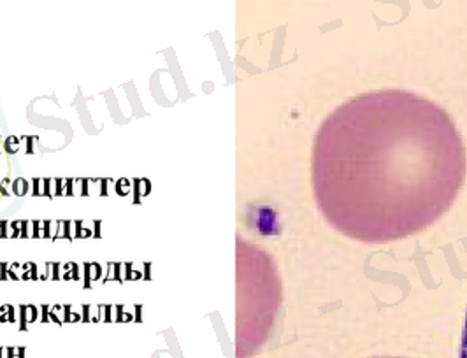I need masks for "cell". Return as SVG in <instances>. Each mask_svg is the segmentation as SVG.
I'll use <instances>...</instances> for the list:
<instances>
[{
  "instance_id": "7a4b0ae2",
  "label": "cell",
  "mask_w": 467,
  "mask_h": 358,
  "mask_svg": "<svg viewBox=\"0 0 467 358\" xmlns=\"http://www.w3.org/2000/svg\"><path fill=\"white\" fill-rule=\"evenodd\" d=\"M460 358H467V316H466V325H464V334H462V346H460Z\"/></svg>"
},
{
  "instance_id": "3957f363",
  "label": "cell",
  "mask_w": 467,
  "mask_h": 358,
  "mask_svg": "<svg viewBox=\"0 0 467 358\" xmlns=\"http://www.w3.org/2000/svg\"><path fill=\"white\" fill-rule=\"evenodd\" d=\"M376 358H396V356H376Z\"/></svg>"
},
{
  "instance_id": "6da1fadb",
  "label": "cell",
  "mask_w": 467,
  "mask_h": 358,
  "mask_svg": "<svg viewBox=\"0 0 467 358\" xmlns=\"http://www.w3.org/2000/svg\"><path fill=\"white\" fill-rule=\"evenodd\" d=\"M311 168L328 225L350 239L383 244L424 232L452 208L467 154L441 106L413 92L374 90L322 122Z\"/></svg>"
}]
</instances>
